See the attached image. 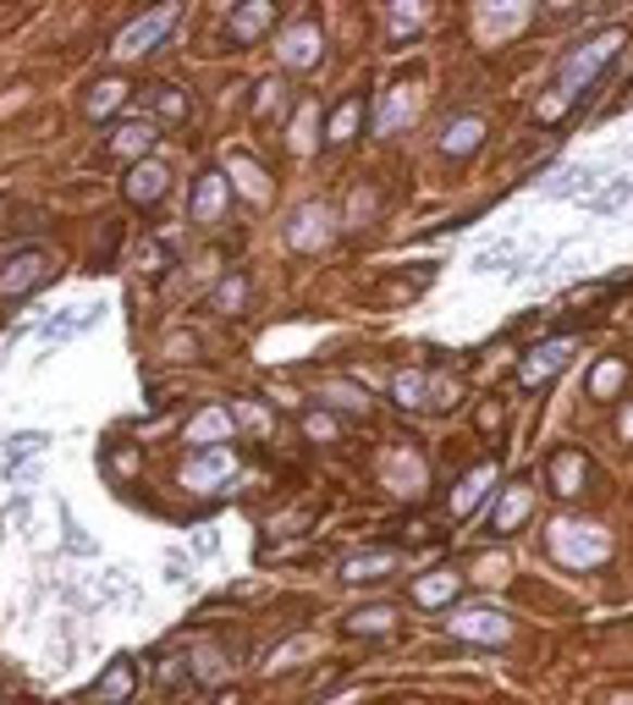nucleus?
Listing matches in <instances>:
<instances>
[{
	"label": "nucleus",
	"mask_w": 633,
	"mask_h": 705,
	"mask_svg": "<svg viewBox=\"0 0 633 705\" xmlns=\"http://www.w3.org/2000/svg\"><path fill=\"white\" fill-rule=\"evenodd\" d=\"M617 50H622V28H600V34H589V39H579L568 55H562V66H557V95L539 106V122H557L562 116V106L568 100H579L584 88L617 61Z\"/></svg>",
	"instance_id": "nucleus-1"
},
{
	"label": "nucleus",
	"mask_w": 633,
	"mask_h": 705,
	"mask_svg": "<svg viewBox=\"0 0 633 705\" xmlns=\"http://www.w3.org/2000/svg\"><path fill=\"white\" fill-rule=\"evenodd\" d=\"M551 552H557L568 568H595V562L611 557V535H606V529H595V523L562 518V523L551 529Z\"/></svg>",
	"instance_id": "nucleus-2"
},
{
	"label": "nucleus",
	"mask_w": 633,
	"mask_h": 705,
	"mask_svg": "<svg viewBox=\"0 0 633 705\" xmlns=\"http://www.w3.org/2000/svg\"><path fill=\"white\" fill-rule=\"evenodd\" d=\"M55 276V259L45 248H17L12 259H0V298H28Z\"/></svg>",
	"instance_id": "nucleus-3"
},
{
	"label": "nucleus",
	"mask_w": 633,
	"mask_h": 705,
	"mask_svg": "<svg viewBox=\"0 0 633 705\" xmlns=\"http://www.w3.org/2000/svg\"><path fill=\"white\" fill-rule=\"evenodd\" d=\"M176 17H183V7H154V12H144L138 23H127L122 34H116V45H111V55H149L171 28H176Z\"/></svg>",
	"instance_id": "nucleus-4"
},
{
	"label": "nucleus",
	"mask_w": 633,
	"mask_h": 705,
	"mask_svg": "<svg viewBox=\"0 0 633 705\" xmlns=\"http://www.w3.org/2000/svg\"><path fill=\"white\" fill-rule=\"evenodd\" d=\"M451 634L458 640H474V645H501L507 634H512V623L501 611H491V606H474V611H458L451 617Z\"/></svg>",
	"instance_id": "nucleus-5"
},
{
	"label": "nucleus",
	"mask_w": 633,
	"mask_h": 705,
	"mask_svg": "<svg viewBox=\"0 0 633 705\" xmlns=\"http://www.w3.org/2000/svg\"><path fill=\"white\" fill-rule=\"evenodd\" d=\"M237 474V458H232V447H204L188 469H183V485L188 491H215L221 480H232Z\"/></svg>",
	"instance_id": "nucleus-6"
},
{
	"label": "nucleus",
	"mask_w": 633,
	"mask_h": 705,
	"mask_svg": "<svg viewBox=\"0 0 633 705\" xmlns=\"http://www.w3.org/2000/svg\"><path fill=\"white\" fill-rule=\"evenodd\" d=\"M105 149H111L116 160H133V165H138V160L154 149V122H149V116H144V122H138V116L116 122V127H111V138H105Z\"/></svg>",
	"instance_id": "nucleus-7"
},
{
	"label": "nucleus",
	"mask_w": 633,
	"mask_h": 705,
	"mask_svg": "<svg viewBox=\"0 0 633 705\" xmlns=\"http://www.w3.org/2000/svg\"><path fill=\"white\" fill-rule=\"evenodd\" d=\"M331 232H336V226H331V210H325V205H303V210L287 221V243L303 248V253L320 248V243H331Z\"/></svg>",
	"instance_id": "nucleus-8"
},
{
	"label": "nucleus",
	"mask_w": 633,
	"mask_h": 705,
	"mask_svg": "<svg viewBox=\"0 0 633 705\" xmlns=\"http://www.w3.org/2000/svg\"><path fill=\"white\" fill-rule=\"evenodd\" d=\"M122 188H127L133 205H160L165 188H171V171H165L160 160H138V165L127 171V183H122Z\"/></svg>",
	"instance_id": "nucleus-9"
},
{
	"label": "nucleus",
	"mask_w": 633,
	"mask_h": 705,
	"mask_svg": "<svg viewBox=\"0 0 633 705\" xmlns=\"http://www.w3.org/2000/svg\"><path fill=\"white\" fill-rule=\"evenodd\" d=\"M568 359H573V342H546V347H534L529 359H523L518 381H523V386H539V381H551L557 370H568Z\"/></svg>",
	"instance_id": "nucleus-10"
},
{
	"label": "nucleus",
	"mask_w": 633,
	"mask_h": 705,
	"mask_svg": "<svg viewBox=\"0 0 633 705\" xmlns=\"http://www.w3.org/2000/svg\"><path fill=\"white\" fill-rule=\"evenodd\" d=\"M232 430H237V413L232 408H204V413H194L188 419V441L204 453V447H221V441H232Z\"/></svg>",
	"instance_id": "nucleus-11"
},
{
	"label": "nucleus",
	"mask_w": 633,
	"mask_h": 705,
	"mask_svg": "<svg viewBox=\"0 0 633 705\" xmlns=\"http://www.w3.org/2000/svg\"><path fill=\"white\" fill-rule=\"evenodd\" d=\"M392 568H397V552H392V546H375V552L347 557V562H342V579H347V584H375V579H386Z\"/></svg>",
	"instance_id": "nucleus-12"
},
{
	"label": "nucleus",
	"mask_w": 633,
	"mask_h": 705,
	"mask_svg": "<svg viewBox=\"0 0 633 705\" xmlns=\"http://www.w3.org/2000/svg\"><path fill=\"white\" fill-rule=\"evenodd\" d=\"M100 304H77L72 314H61V320H45L39 325V342H72V336H83L88 325H100Z\"/></svg>",
	"instance_id": "nucleus-13"
},
{
	"label": "nucleus",
	"mask_w": 633,
	"mask_h": 705,
	"mask_svg": "<svg viewBox=\"0 0 633 705\" xmlns=\"http://www.w3.org/2000/svg\"><path fill=\"white\" fill-rule=\"evenodd\" d=\"M221 210H226V176L221 171H204L199 176V188H194V221H221Z\"/></svg>",
	"instance_id": "nucleus-14"
},
{
	"label": "nucleus",
	"mask_w": 633,
	"mask_h": 705,
	"mask_svg": "<svg viewBox=\"0 0 633 705\" xmlns=\"http://www.w3.org/2000/svg\"><path fill=\"white\" fill-rule=\"evenodd\" d=\"M282 61L287 66H314L320 61V28L303 17L298 28H287V39H282Z\"/></svg>",
	"instance_id": "nucleus-15"
},
{
	"label": "nucleus",
	"mask_w": 633,
	"mask_h": 705,
	"mask_svg": "<svg viewBox=\"0 0 633 705\" xmlns=\"http://www.w3.org/2000/svg\"><path fill=\"white\" fill-rule=\"evenodd\" d=\"M270 23H276V0H253V7H243V12H232V39L237 45H248V39H259Z\"/></svg>",
	"instance_id": "nucleus-16"
},
{
	"label": "nucleus",
	"mask_w": 633,
	"mask_h": 705,
	"mask_svg": "<svg viewBox=\"0 0 633 705\" xmlns=\"http://www.w3.org/2000/svg\"><path fill=\"white\" fill-rule=\"evenodd\" d=\"M133 683H138V667H133V661H111V667L100 672V683H95V700H100V705H122V700L133 694Z\"/></svg>",
	"instance_id": "nucleus-17"
},
{
	"label": "nucleus",
	"mask_w": 633,
	"mask_h": 705,
	"mask_svg": "<svg viewBox=\"0 0 633 705\" xmlns=\"http://www.w3.org/2000/svg\"><path fill=\"white\" fill-rule=\"evenodd\" d=\"M584 474H589V463H584V453H557L551 458V491L557 496H573V491H584Z\"/></svg>",
	"instance_id": "nucleus-18"
},
{
	"label": "nucleus",
	"mask_w": 633,
	"mask_h": 705,
	"mask_svg": "<svg viewBox=\"0 0 633 705\" xmlns=\"http://www.w3.org/2000/svg\"><path fill=\"white\" fill-rule=\"evenodd\" d=\"M480 144H485V122H480V116H458V122L446 127V138H440V149H446V154H458V160L474 154Z\"/></svg>",
	"instance_id": "nucleus-19"
},
{
	"label": "nucleus",
	"mask_w": 633,
	"mask_h": 705,
	"mask_svg": "<svg viewBox=\"0 0 633 705\" xmlns=\"http://www.w3.org/2000/svg\"><path fill=\"white\" fill-rule=\"evenodd\" d=\"M491 485H496V463L469 469V474H463V485H458V496H451V512H458V518H463V512H474V502H480Z\"/></svg>",
	"instance_id": "nucleus-20"
},
{
	"label": "nucleus",
	"mask_w": 633,
	"mask_h": 705,
	"mask_svg": "<svg viewBox=\"0 0 633 705\" xmlns=\"http://www.w3.org/2000/svg\"><path fill=\"white\" fill-rule=\"evenodd\" d=\"M413 111V95H408V83H397V88H386V100H381V111H375V133H397V122Z\"/></svg>",
	"instance_id": "nucleus-21"
},
{
	"label": "nucleus",
	"mask_w": 633,
	"mask_h": 705,
	"mask_svg": "<svg viewBox=\"0 0 633 705\" xmlns=\"http://www.w3.org/2000/svg\"><path fill=\"white\" fill-rule=\"evenodd\" d=\"M358 122H364V100L352 95V100H342V106L331 111V127H325V138H331V144H347V138L358 133Z\"/></svg>",
	"instance_id": "nucleus-22"
},
{
	"label": "nucleus",
	"mask_w": 633,
	"mask_h": 705,
	"mask_svg": "<svg viewBox=\"0 0 633 705\" xmlns=\"http://www.w3.org/2000/svg\"><path fill=\"white\" fill-rule=\"evenodd\" d=\"M458 590H463V579H458V573H430V579H419V584H413V601H419V606H440V601H451Z\"/></svg>",
	"instance_id": "nucleus-23"
},
{
	"label": "nucleus",
	"mask_w": 633,
	"mask_h": 705,
	"mask_svg": "<svg viewBox=\"0 0 633 705\" xmlns=\"http://www.w3.org/2000/svg\"><path fill=\"white\" fill-rule=\"evenodd\" d=\"M45 447H50V435H45V430H23V435H12V441H7V469L17 474V469H23L28 458H39Z\"/></svg>",
	"instance_id": "nucleus-24"
},
{
	"label": "nucleus",
	"mask_w": 633,
	"mask_h": 705,
	"mask_svg": "<svg viewBox=\"0 0 633 705\" xmlns=\"http://www.w3.org/2000/svg\"><path fill=\"white\" fill-rule=\"evenodd\" d=\"M122 100H127V83H122V77H105V83H95V95L83 100V111H88V116H111Z\"/></svg>",
	"instance_id": "nucleus-25"
},
{
	"label": "nucleus",
	"mask_w": 633,
	"mask_h": 705,
	"mask_svg": "<svg viewBox=\"0 0 633 705\" xmlns=\"http://www.w3.org/2000/svg\"><path fill=\"white\" fill-rule=\"evenodd\" d=\"M529 502H534V491H529V485H512V491L496 502V512H491V529H512V523L529 512Z\"/></svg>",
	"instance_id": "nucleus-26"
},
{
	"label": "nucleus",
	"mask_w": 633,
	"mask_h": 705,
	"mask_svg": "<svg viewBox=\"0 0 633 705\" xmlns=\"http://www.w3.org/2000/svg\"><path fill=\"white\" fill-rule=\"evenodd\" d=\"M188 672H194L199 683H221V678L232 672V661H226V651H221V645H199V651H194V667H188Z\"/></svg>",
	"instance_id": "nucleus-27"
},
{
	"label": "nucleus",
	"mask_w": 633,
	"mask_h": 705,
	"mask_svg": "<svg viewBox=\"0 0 633 705\" xmlns=\"http://www.w3.org/2000/svg\"><path fill=\"white\" fill-rule=\"evenodd\" d=\"M600 171H606V165H573V171H562V176H557V183H551L546 194H579V188L589 194V188L600 183Z\"/></svg>",
	"instance_id": "nucleus-28"
},
{
	"label": "nucleus",
	"mask_w": 633,
	"mask_h": 705,
	"mask_svg": "<svg viewBox=\"0 0 633 705\" xmlns=\"http://www.w3.org/2000/svg\"><path fill=\"white\" fill-rule=\"evenodd\" d=\"M424 392H430V375H419V370H408V375H397V381H392V397H397L402 408H419V403H424Z\"/></svg>",
	"instance_id": "nucleus-29"
},
{
	"label": "nucleus",
	"mask_w": 633,
	"mask_h": 705,
	"mask_svg": "<svg viewBox=\"0 0 633 705\" xmlns=\"http://www.w3.org/2000/svg\"><path fill=\"white\" fill-rule=\"evenodd\" d=\"M392 617H397L392 606H370V611H352V623H347V629H352V634H364V629H370V634H386V629H392Z\"/></svg>",
	"instance_id": "nucleus-30"
},
{
	"label": "nucleus",
	"mask_w": 633,
	"mask_h": 705,
	"mask_svg": "<svg viewBox=\"0 0 633 705\" xmlns=\"http://www.w3.org/2000/svg\"><path fill=\"white\" fill-rule=\"evenodd\" d=\"M617 381H622V364L611 359V364H600V370H595V381H589V392H595V397H611V392H617Z\"/></svg>",
	"instance_id": "nucleus-31"
},
{
	"label": "nucleus",
	"mask_w": 633,
	"mask_h": 705,
	"mask_svg": "<svg viewBox=\"0 0 633 705\" xmlns=\"http://www.w3.org/2000/svg\"><path fill=\"white\" fill-rule=\"evenodd\" d=\"M154 106H160V116H188V100L176 95V88H165V83H160V95H154Z\"/></svg>",
	"instance_id": "nucleus-32"
},
{
	"label": "nucleus",
	"mask_w": 633,
	"mask_h": 705,
	"mask_svg": "<svg viewBox=\"0 0 633 705\" xmlns=\"http://www.w3.org/2000/svg\"><path fill=\"white\" fill-rule=\"evenodd\" d=\"M480 23H485V28H496V34H507V28H518V23H523V7H512V12H485Z\"/></svg>",
	"instance_id": "nucleus-33"
},
{
	"label": "nucleus",
	"mask_w": 633,
	"mask_h": 705,
	"mask_svg": "<svg viewBox=\"0 0 633 705\" xmlns=\"http://www.w3.org/2000/svg\"><path fill=\"white\" fill-rule=\"evenodd\" d=\"M215 304H221V309H237V304H243V276H232V282H221V293H215Z\"/></svg>",
	"instance_id": "nucleus-34"
},
{
	"label": "nucleus",
	"mask_w": 633,
	"mask_h": 705,
	"mask_svg": "<svg viewBox=\"0 0 633 705\" xmlns=\"http://www.w3.org/2000/svg\"><path fill=\"white\" fill-rule=\"evenodd\" d=\"M66 546H72V552H95V541H88L83 529H77V518H72V512H66Z\"/></svg>",
	"instance_id": "nucleus-35"
},
{
	"label": "nucleus",
	"mask_w": 633,
	"mask_h": 705,
	"mask_svg": "<svg viewBox=\"0 0 633 705\" xmlns=\"http://www.w3.org/2000/svg\"><path fill=\"white\" fill-rule=\"evenodd\" d=\"M303 430H309V435H325V441H331V435H336V419H331V413H309V419H303Z\"/></svg>",
	"instance_id": "nucleus-36"
},
{
	"label": "nucleus",
	"mask_w": 633,
	"mask_h": 705,
	"mask_svg": "<svg viewBox=\"0 0 633 705\" xmlns=\"http://www.w3.org/2000/svg\"><path fill=\"white\" fill-rule=\"evenodd\" d=\"M622 430H628V435H633V408H628V419H622Z\"/></svg>",
	"instance_id": "nucleus-37"
}]
</instances>
